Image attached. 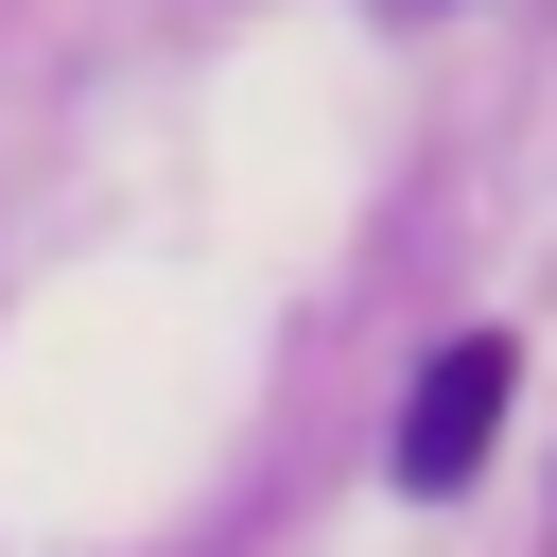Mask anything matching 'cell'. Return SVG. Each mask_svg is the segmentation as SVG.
<instances>
[{
  "instance_id": "6da1fadb",
  "label": "cell",
  "mask_w": 557,
  "mask_h": 557,
  "mask_svg": "<svg viewBox=\"0 0 557 557\" xmlns=\"http://www.w3.org/2000/svg\"><path fill=\"white\" fill-rule=\"evenodd\" d=\"M505 383H522V348H505V331H453V348L418 366V400H400V487H470L487 435H505Z\"/></svg>"
}]
</instances>
